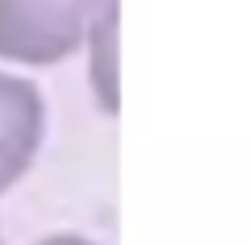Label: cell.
I'll use <instances>...</instances> for the list:
<instances>
[{"label": "cell", "instance_id": "cell-1", "mask_svg": "<svg viewBox=\"0 0 250 245\" xmlns=\"http://www.w3.org/2000/svg\"><path fill=\"white\" fill-rule=\"evenodd\" d=\"M117 0H0V58L46 67L83 42H108Z\"/></svg>", "mask_w": 250, "mask_h": 245}, {"label": "cell", "instance_id": "cell-2", "mask_svg": "<svg viewBox=\"0 0 250 245\" xmlns=\"http://www.w3.org/2000/svg\"><path fill=\"white\" fill-rule=\"evenodd\" d=\"M42 125H46V113H42L38 88L25 79L0 75V195L34 162Z\"/></svg>", "mask_w": 250, "mask_h": 245}, {"label": "cell", "instance_id": "cell-3", "mask_svg": "<svg viewBox=\"0 0 250 245\" xmlns=\"http://www.w3.org/2000/svg\"><path fill=\"white\" fill-rule=\"evenodd\" d=\"M46 245H88V241H80V237H54V241H46Z\"/></svg>", "mask_w": 250, "mask_h": 245}]
</instances>
